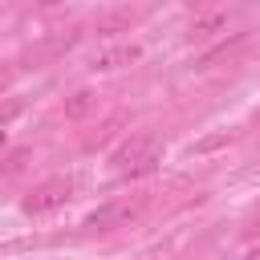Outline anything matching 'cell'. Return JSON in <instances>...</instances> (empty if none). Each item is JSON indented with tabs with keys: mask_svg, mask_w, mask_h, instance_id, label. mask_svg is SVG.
I'll use <instances>...</instances> for the list:
<instances>
[{
	"mask_svg": "<svg viewBox=\"0 0 260 260\" xmlns=\"http://www.w3.org/2000/svg\"><path fill=\"white\" fill-rule=\"evenodd\" d=\"M146 203H150V195H146V191H142V195H134V199L106 203V207H98V211H89V215H85V228H89V232H110V228H122V223L138 219V215L146 211Z\"/></svg>",
	"mask_w": 260,
	"mask_h": 260,
	"instance_id": "1",
	"label": "cell"
},
{
	"mask_svg": "<svg viewBox=\"0 0 260 260\" xmlns=\"http://www.w3.org/2000/svg\"><path fill=\"white\" fill-rule=\"evenodd\" d=\"M154 150H162L154 134H134V138H126V142H122V146L110 154V162H114V171H118V175H126V179H138L142 162H146Z\"/></svg>",
	"mask_w": 260,
	"mask_h": 260,
	"instance_id": "2",
	"label": "cell"
},
{
	"mask_svg": "<svg viewBox=\"0 0 260 260\" xmlns=\"http://www.w3.org/2000/svg\"><path fill=\"white\" fill-rule=\"evenodd\" d=\"M69 195H73V179H69V175H57V179H45V183H37V187H32V191L20 199V207H24L28 215H45V211L61 207Z\"/></svg>",
	"mask_w": 260,
	"mask_h": 260,
	"instance_id": "3",
	"label": "cell"
},
{
	"mask_svg": "<svg viewBox=\"0 0 260 260\" xmlns=\"http://www.w3.org/2000/svg\"><path fill=\"white\" fill-rule=\"evenodd\" d=\"M134 20H138V12H134V8H114V12L98 16L93 32H98V37H114V32H126V28L134 24Z\"/></svg>",
	"mask_w": 260,
	"mask_h": 260,
	"instance_id": "4",
	"label": "cell"
},
{
	"mask_svg": "<svg viewBox=\"0 0 260 260\" xmlns=\"http://www.w3.org/2000/svg\"><path fill=\"white\" fill-rule=\"evenodd\" d=\"M219 28H228V12H203V16H195L187 24V41H207Z\"/></svg>",
	"mask_w": 260,
	"mask_h": 260,
	"instance_id": "5",
	"label": "cell"
},
{
	"mask_svg": "<svg viewBox=\"0 0 260 260\" xmlns=\"http://www.w3.org/2000/svg\"><path fill=\"white\" fill-rule=\"evenodd\" d=\"M138 57H142L138 45H114V49H106V53L93 57V69H122V65H130Z\"/></svg>",
	"mask_w": 260,
	"mask_h": 260,
	"instance_id": "6",
	"label": "cell"
},
{
	"mask_svg": "<svg viewBox=\"0 0 260 260\" xmlns=\"http://www.w3.org/2000/svg\"><path fill=\"white\" fill-rule=\"evenodd\" d=\"M69 45H77V32H57V37H45L41 45H32L24 53V61H41V57H53V53H65Z\"/></svg>",
	"mask_w": 260,
	"mask_h": 260,
	"instance_id": "7",
	"label": "cell"
},
{
	"mask_svg": "<svg viewBox=\"0 0 260 260\" xmlns=\"http://www.w3.org/2000/svg\"><path fill=\"white\" fill-rule=\"evenodd\" d=\"M61 110H65V118H73V122H77V118H85V114H93V110H98V93H93V89H77V93H69V98H65V106H61Z\"/></svg>",
	"mask_w": 260,
	"mask_h": 260,
	"instance_id": "8",
	"label": "cell"
},
{
	"mask_svg": "<svg viewBox=\"0 0 260 260\" xmlns=\"http://www.w3.org/2000/svg\"><path fill=\"white\" fill-rule=\"evenodd\" d=\"M244 41H248V32H232V37H228V41H219V45H215V49H207V53H203V57H199V61H195V69H207V65H215V61H219V57H228V53H232V49H240V45H244Z\"/></svg>",
	"mask_w": 260,
	"mask_h": 260,
	"instance_id": "9",
	"label": "cell"
},
{
	"mask_svg": "<svg viewBox=\"0 0 260 260\" xmlns=\"http://www.w3.org/2000/svg\"><path fill=\"white\" fill-rule=\"evenodd\" d=\"M28 158H32V150H28V146H20V150H8V158H4V175H16V171H24V167H28Z\"/></svg>",
	"mask_w": 260,
	"mask_h": 260,
	"instance_id": "10",
	"label": "cell"
}]
</instances>
